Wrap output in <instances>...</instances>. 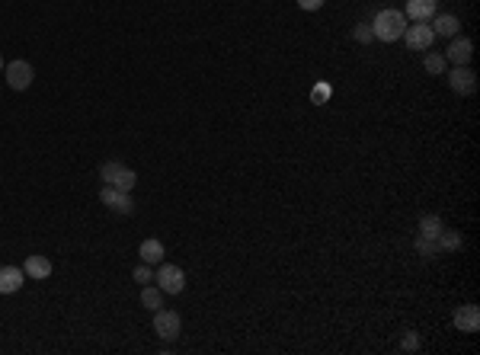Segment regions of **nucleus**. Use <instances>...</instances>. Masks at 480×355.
I'll list each match as a JSON object with an SVG mask.
<instances>
[{
	"label": "nucleus",
	"mask_w": 480,
	"mask_h": 355,
	"mask_svg": "<svg viewBox=\"0 0 480 355\" xmlns=\"http://www.w3.org/2000/svg\"><path fill=\"white\" fill-rule=\"evenodd\" d=\"M403 29H407V16H403L400 10H381V13H375V20H371V33L381 42L403 39Z\"/></svg>",
	"instance_id": "nucleus-1"
},
{
	"label": "nucleus",
	"mask_w": 480,
	"mask_h": 355,
	"mask_svg": "<svg viewBox=\"0 0 480 355\" xmlns=\"http://www.w3.org/2000/svg\"><path fill=\"white\" fill-rule=\"evenodd\" d=\"M100 180L109 182V186H115L119 192H132L134 182H138V176H134V170H128V167H122V163L109 160V163H102V167H100Z\"/></svg>",
	"instance_id": "nucleus-2"
},
{
	"label": "nucleus",
	"mask_w": 480,
	"mask_h": 355,
	"mask_svg": "<svg viewBox=\"0 0 480 355\" xmlns=\"http://www.w3.org/2000/svg\"><path fill=\"white\" fill-rule=\"evenodd\" d=\"M154 333H157L164 342L179 339V333H183V317H179L176 310L157 307V310H154Z\"/></svg>",
	"instance_id": "nucleus-3"
},
{
	"label": "nucleus",
	"mask_w": 480,
	"mask_h": 355,
	"mask_svg": "<svg viewBox=\"0 0 480 355\" xmlns=\"http://www.w3.org/2000/svg\"><path fill=\"white\" fill-rule=\"evenodd\" d=\"M154 282H157V288L164 291V295H179V291L186 288V272L179 269V266H173V263H160Z\"/></svg>",
	"instance_id": "nucleus-4"
},
{
	"label": "nucleus",
	"mask_w": 480,
	"mask_h": 355,
	"mask_svg": "<svg viewBox=\"0 0 480 355\" xmlns=\"http://www.w3.org/2000/svg\"><path fill=\"white\" fill-rule=\"evenodd\" d=\"M100 202H102L106 208H112L115 214H134V199H132V192H119V189L109 186V182H102Z\"/></svg>",
	"instance_id": "nucleus-5"
},
{
	"label": "nucleus",
	"mask_w": 480,
	"mask_h": 355,
	"mask_svg": "<svg viewBox=\"0 0 480 355\" xmlns=\"http://www.w3.org/2000/svg\"><path fill=\"white\" fill-rule=\"evenodd\" d=\"M4 74H6V84L13 87V90H29L32 87V80H36V71H32V65L29 61H10V65L4 67Z\"/></svg>",
	"instance_id": "nucleus-6"
},
{
	"label": "nucleus",
	"mask_w": 480,
	"mask_h": 355,
	"mask_svg": "<svg viewBox=\"0 0 480 355\" xmlns=\"http://www.w3.org/2000/svg\"><path fill=\"white\" fill-rule=\"evenodd\" d=\"M448 84H452L454 93H461V97H471V93L477 90V74H474L467 65H454V71L448 74Z\"/></svg>",
	"instance_id": "nucleus-7"
},
{
	"label": "nucleus",
	"mask_w": 480,
	"mask_h": 355,
	"mask_svg": "<svg viewBox=\"0 0 480 355\" xmlns=\"http://www.w3.org/2000/svg\"><path fill=\"white\" fill-rule=\"evenodd\" d=\"M403 39H407V45L413 48V52H426V48L435 42V33H432V26H426V23H416V26L403 29Z\"/></svg>",
	"instance_id": "nucleus-8"
},
{
	"label": "nucleus",
	"mask_w": 480,
	"mask_h": 355,
	"mask_svg": "<svg viewBox=\"0 0 480 355\" xmlns=\"http://www.w3.org/2000/svg\"><path fill=\"white\" fill-rule=\"evenodd\" d=\"M454 327H458L461 333H477L480 329V307L477 304H461V307L454 310Z\"/></svg>",
	"instance_id": "nucleus-9"
},
{
	"label": "nucleus",
	"mask_w": 480,
	"mask_h": 355,
	"mask_svg": "<svg viewBox=\"0 0 480 355\" xmlns=\"http://www.w3.org/2000/svg\"><path fill=\"white\" fill-rule=\"evenodd\" d=\"M26 282V272L19 266H0V295H16Z\"/></svg>",
	"instance_id": "nucleus-10"
},
{
	"label": "nucleus",
	"mask_w": 480,
	"mask_h": 355,
	"mask_svg": "<svg viewBox=\"0 0 480 355\" xmlns=\"http://www.w3.org/2000/svg\"><path fill=\"white\" fill-rule=\"evenodd\" d=\"M471 58H474V42L464 39V36H461V39L454 36L448 52H445V61H452V65H471Z\"/></svg>",
	"instance_id": "nucleus-11"
},
{
	"label": "nucleus",
	"mask_w": 480,
	"mask_h": 355,
	"mask_svg": "<svg viewBox=\"0 0 480 355\" xmlns=\"http://www.w3.org/2000/svg\"><path fill=\"white\" fill-rule=\"evenodd\" d=\"M435 4L439 0H407V13L403 16H410L416 23H426L429 16H435Z\"/></svg>",
	"instance_id": "nucleus-12"
},
{
	"label": "nucleus",
	"mask_w": 480,
	"mask_h": 355,
	"mask_svg": "<svg viewBox=\"0 0 480 355\" xmlns=\"http://www.w3.org/2000/svg\"><path fill=\"white\" fill-rule=\"evenodd\" d=\"M138 256H141V263H147V266H160L164 263V244L160 240H144V244L138 246Z\"/></svg>",
	"instance_id": "nucleus-13"
},
{
	"label": "nucleus",
	"mask_w": 480,
	"mask_h": 355,
	"mask_svg": "<svg viewBox=\"0 0 480 355\" xmlns=\"http://www.w3.org/2000/svg\"><path fill=\"white\" fill-rule=\"evenodd\" d=\"M458 29H461V20H458V16H452V13H439V16H435V23H432V33L435 36H445V39H454V36H458Z\"/></svg>",
	"instance_id": "nucleus-14"
},
{
	"label": "nucleus",
	"mask_w": 480,
	"mask_h": 355,
	"mask_svg": "<svg viewBox=\"0 0 480 355\" xmlns=\"http://www.w3.org/2000/svg\"><path fill=\"white\" fill-rule=\"evenodd\" d=\"M23 272L29 278H48L51 275V259L48 256H26Z\"/></svg>",
	"instance_id": "nucleus-15"
},
{
	"label": "nucleus",
	"mask_w": 480,
	"mask_h": 355,
	"mask_svg": "<svg viewBox=\"0 0 480 355\" xmlns=\"http://www.w3.org/2000/svg\"><path fill=\"white\" fill-rule=\"evenodd\" d=\"M435 246H439V253L461 250V246H464V237H461L458 231H445V227H442V231H439V237H435Z\"/></svg>",
	"instance_id": "nucleus-16"
},
{
	"label": "nucleus",
	"mask_w": 480,
	"mask_h": 355,
	"mask_svg": "<svg viewBox=\"0 0 480 355\" xmlns=\"http://www.w3.org/2000/svg\"><path fill=\"white\" fill-rule=\"evenodd\" d=\"M439 231H442V218H439V214H422V221H420V237L435 240V237H439Z\"/></svg>",
	"instance_id": "nucleus-17"
},
{
	"label": "nucleus",
	"mask_w": 480,
	"mask_h": 355,
	"mask_svg": "<svg viewBox=\"0 0 480 355\" xmlns=\"http://www.w3.org/2000/svg\"><path fill=\"white\" fill-rule=\"evenodd\" d=\"M141 304H144V307H151V310L164 307V291H160V288H151V285H144V288H141Z\"/></svg>",
	"instance_id": "nucleus-18"
},
{
	"label": "nucleus",
	"mask_w": 480,
	"mask_h": 355,
	"mask_svg": "<svg viewBox=\"0 0 480 355\" xmlns=\"http://www.w3.org/2000/svg\"><path fill=\"white\" fill-rule=\"evenodd\" d=\"M422 67H426L429 74H442V71H445V55H426Z\"/></svg>",
	"instance_id": "nucleus-19"
},
{
	"label": "nucleus",
	"mask_w": 480,
	"mask_h": 355,
	"mask_svg": "<svg viewBox=\"0 0 480 355\" xmlns=\"http://www.w3.org/2000/svg\"><path fill=\"white\" fill-rule=\"evenodd\" d=\"M132 278L134 282H141V285H147V282H154V269L147 263H141V266H134L132 269Z\"/></svg>",
	"instance_id": "nucleus-20"
},
{
	"label": "nucleus",
	"mask_w": 480,
	"mask_h": 355,
	"mask_svg": "<svg viewBox=\"0 0 480 355\" xmlns=\"http://www.w3.org/2000/svg\"><path fill=\"white\" fill-rule=\"evenodd\" d=\"M416 250H420L426 259H432L435 253H439V246H435V240H429V237H416Z\"/></svg>",
	"instance_id": "nucleus-21"
},
{
	"label": "nucleus",
	"mask_w": 480,
	"mask_h": 355,
	"mask_svg": "<svg viewBox=\"0 0 480 355\" xmlns=\"http://www.w3.org/2000/svg\"><path fill=\"white\" fill-rule=\"evenodd\" d=\"M403 349H407V352H416V349H420V339H416L413 329H410V333L403 336Z\"/></svg>",
	"instance_id": "nucleus-22"
},
{
	"label": "nucleus",
	"mask_w": 480,
	"mask_h": 355,
	"mask_svg": "<svg viewBox=\"0 0 480 355\" xmlns=\"http://www.w3.org/2000/svg\"><path fill=\"white\" fill-rule=\"evenodd\" d=\"M298 7H301V10H307V13H314V10L324 7V0H298Z\"/></svg>",
	"instance_id": "nucleus-23"
},
{
	"label": "nucleus",
	"mask_w": 480,
	"mask_h": 355,
	"mask_svg": "<svg viewBox=\"0 0 480 355\" xmlns=\"http://www.w3.org/2000/svg\"><path fill=\"white\" fill-rule=\"evenodd\" d=\"M356 39L358 42H371V39H375V33H371V26H358L356 29Z\"/></svg>",
	"instance_id": "nucleus-24"
},
{
	"label": "nucleus",
	"mask_w": 480,
	"mask_h": 355,
	"mask_svg": "<svg viewBox=\"0 0 480 355\" xmlns=\"http://www.w3.org/2000/svg\"><path fill=\"white\" fill-rule=\"evenodd\" d=\"M326 93H330V87H324V84H320L317 90H314V99H317V103H324V97H326Z\"/></svg>",
	"instance_id": "nucleus-25"
},
{
	"label": "nucleus",
	"mask_w": 480,
	"mask_h": 355,
	"mask_svg": "<svg viewBox=\"0 0 480 355\" xmlns=\"http://www.w3.org/2000/svg\"><path fill=\"white\" fill-rule=\"evenodd\" d=\"M4 67H6V65H4V55H0V71H4Z\"/></svg>",
	"instance_id": "nucleus-26"
}]
</instances>
